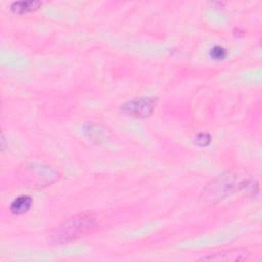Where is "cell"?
Here are the masks:
<instances>
[{"mask_svg":"<svg viewBox=\"0 0 262 262\" xmlns=\"http://www.w3.org/2000/svg\"><path fill=\"white\" fill-rule=\"evenodd\" d=\"M32 203L33 200L30 195H19L11 202L9 210L14 215H20L30 210Z\"/></svg>","mask_w":262,"mask_h":262,"instance_id":"obj_5","label":"cell"},{"mask_svg":"<svg viewBox=\"0 0 262 262\" xmlns=\"http://www.w3.org/2000/svg\"><path fill=\"white\" fill-rule=\"evenodd\" d=\"M249 255L248 251L243 248L224 250L209 256L200 258V261H214V262H229V261H243Z\"/></svg>","mask_w":262,"mask_h":262,"instance_id":"obj_4","label":"cell"},{"mask_svg":"<svg viewBox=\"0 0 262 262\" xmlns=\"http://www.w3.org/2000/svg\"><path fill=\"white\" fill-rule=\"evenodd\" d=\"M211 142V135L209 133H200L195 137V143L199 146H207Z\"/></svg>","mask_w":262,"mask_h":262,"instance_id":"obj_8","label":"cell"},{"mask_svg":"<svg viewBox=\"0 0 262 262\" xmlns=\"http://www.w3.org/2000/svg\"><path fill=\"white\" fill-rule=\"evenodd\" d=\"M157 99L155 97H140L126 101L121 105V111L132 117L147 118L149 117L156 106Z\"/></svg>","mask_w":262,"mask_h":262,"instance_id":"obj_3","label":"cell"},{"mask_svg":"<svg viewBox=\"0 0 262 262\" xmlns=\"http://www.w3.org/2000/svg\"><path fill=\"white\" fill-rule=\"evenodd\" d=\"M252 187V180L247 175L225 172L205 187L202 198L206 202L216 203L238 189H253Z\"/></svg>","mask_w":262,"mask_h":262,"instance_id":"obj_1","label":"cell"},{"mask_svg":"<svg viewBox=\"0 0 262 262\" xmlns=\"http://www.w3.org/2000/svg\"><path fill=\"white\" fill-rule=\"evenodd\" d=\"M226 55H227V50L220 45H215L210 50V56L215 60H221L225 58Z\"/></svg>","mask_w":262,"mask_h":262,"instance_id":"obj_7","label":"cell"},{"mask_svg":"<svg viewBox=\"0 0 262 262\" xmlns=\"http://www.w3.org/2000/svg\"><path fill=\"white\" fill-rule=\"evenodd\" d=\"M96 226L95 219L89 214H78L52 228L48 234L51 244H63L83 237Z\"/></svg>","mask_w":262,"mask_h":262,"instance_id":"obj_2","label":"cell"},{"mask_svg":"<svg viewBox=\"0 0 262 262\" xmlns=\"http://www.w3.org/2000/svg\"><path fill=\"white\" fill-rule=\"evenodd\" d=\"M40 1H19L13 2L10 6V9L17 14H24L33 10L38 9L41 6Z\"/></svg>","mask_w":262,"mask_h":262,"instance_id":"obj_6","label":"cell"}]
</instances>
